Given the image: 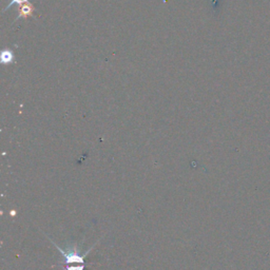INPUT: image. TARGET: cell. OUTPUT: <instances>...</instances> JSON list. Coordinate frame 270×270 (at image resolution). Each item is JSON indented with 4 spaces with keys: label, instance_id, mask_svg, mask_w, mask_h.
I'll return each instance as SVG.
<instances>
[{
    "label": "cell",
    "instance_id": "6da1fadb",
    "mask_svg": "<svg viewBox=\"0 0 270 270\" xmlns=\"http://www.w3.org/2000/svg\"><path fill=\"white\" fill-rule=\"evenodd\" d=\"M47 238H48L49 241H50L54 245V246L56 247V249L61 254H63L64 264H66V265H68V264H82V265H85V257H87V255L92 251V249L95 248V246L98 244V242H96L90 249H88L83 254H80L79 253L80 249L78 248L77 244H74L72 247L68 246L66 249H64V248H61L60 246H58V245L53 240H51L49 237H47Z\"/></svg>",
    "mask_w": 270,
    "mask_h": 270
},
{
    "label": "cell",
    "instance_id": "7a4b0ae2",
    "mask_svg": "<svg viewBox=\"0 0 270 270\" xmlns=\"http://www.w3.org/2000/svg\"><path fill=\"white\" fill-rule=\"evenodd\" d=\"M0 57H2V59H0L2 60V64L4 65H10L14 61V54L10 49H5V50H3Z\"/></svg>",
    "mask_w": 270,
    "mask_h": 270
},
{
    "label": "cell",
    "instance_id": "3957f363",
    "mask_svg": "<svg viewBox=\"0 0 270 270\" xmlns=\"http://www.w3.org/2000/svg\"><path fill=\"white\" fill-rule=\"evenodd\" d=\"M33 13V7L29 4H24L22 5V7L20 8V11H19V14L16 18L17 19H20L22 17H28V16H31Z\"/></svg>",
    "mask_w": 270,
    "mask_h": 270
},
{
    "label": "cell",
    "instance_id": "277c9868",
    "mask_svg": "<svg viewBox=\"0 0 270 270\" xmlns=\"http://www.w3.org/2000/svg\"><path fill=\"white\" fill-rule=\"evenodd\" d=\"M28 2H29V0H11V3L7 6L5 11L9 10L10 8H12L14 5H24V4H27Z\"/></svg>",
    "mask_w": 270,
    "mask_h": 270
},
{
    "label": "cell",
    "instance_id": "5b68a950",
    "mask_svg": "<svg viewBox=\"0 0 270 270\" xmlns=\"http://www.w3.org/2000/svg\"><path fill=\"white\" fill-rule=\"evenodd\" d=\"M84 266L82 264H79L78 266H67L65 270H84Z\"/></svg>",
    "mask_w": 270,
    "mask_h": 270
}]
</instances>
